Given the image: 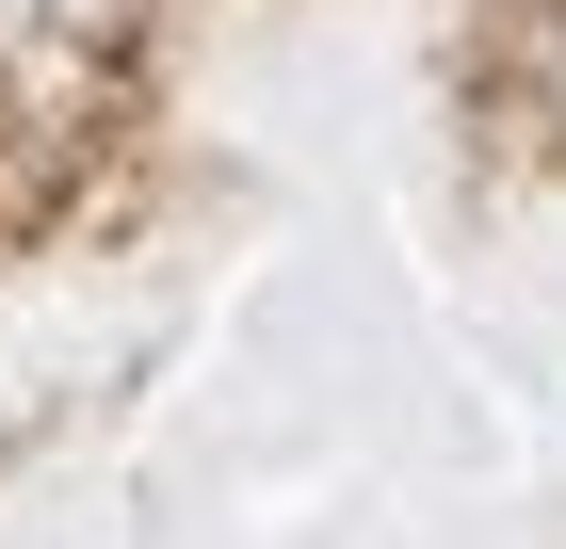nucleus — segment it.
I'll return each instance as SVG.
<instances>
[]
</instances>
